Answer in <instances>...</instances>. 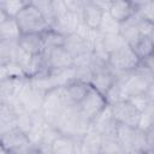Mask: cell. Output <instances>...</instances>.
<instances>
[{
  "instance_id": "obj_16",
  "label": "cell",
  "mask_w": 154,
  "mask_h": 154,
  "mask_svg": "<svg viewBox=\"0 0 154 154\" xmlns=\"http://www.w3.org/2000/svg\"><path fill=\"white\" fill-rule=\"evenodd\" d=\"M101 43H102V47L105 48V51L108 53V55L111 53H114V52L122 49L123 47L128 46L126 42L123 40V37L119 34H114V35H101Z\"/></svg>"
},
{
  "instance_id": "obj_2",
  "label": "cell",
  "mask_w": 154,
  "mask_h": 154,
  "mask_svg": "<svg viewBox=\"0 0 154 154\" xmlns=\"http://www.w3.org/2000/svg\"><path fill=\"white\" fill-rule=\"evenodd\" d=\"M140 64H141L140 58L136 55V53L132 51L130 46H125L122 49L111 53L107 63V65L117 76L125 75L137 70Z\"/></svg>"
},
{
  "instance_id": "obj_17",
  "label": "cell",
  "mask_w": 154,
  "mask_h": 154,
  "mask_svg": "<svg viewBox=\"0 0 154 154\" xmlns=\"http://www.w3.org/2000/svg\"><path fill=\"white\" fill-rule=\"evenodd\" d=\"M43 37V42H45V47L46 49H51V48H58V47H64L65 46V41H66V36H64L63 34L58 32L54 29H48L46 32L42 34Z\"/></svg>"
},
{
  "instance_id": "obj_13",
  "label": "cell",
  "mask_w": 154,
  "mask_h": 154,
  "mask_svg": "<svg viewBox=\"0 0 154 154\" xmlns=\"http://www.w3.org/2000/svg\"><path fill=\"white\" fill-rule=\"evenodd\" d=\"M136 134H137V129L136 128H132V126H129V125H125V124H120V123L117 124L116 136H117V140L119 141V143L125 149L126 154L132 147V143L135 141Z\"/></svg>"
},
{
  "instance_id": "obj_26",
  "label": "cell",
  "mask_w": 154,
  "mask_h": 154,
  "mask_svg": "<svg viewBox=\"0 0 154 154\" xmlns=\"http://www.w3.org/2000/svg\"><path fill=\"white\" fill-rule=\"evenodd\" d=\"M153 125H154V112H153Z\"/></svg>"
},
{
  "instance_id": "obj_6",
  "label": "cell",
  "mask_w": 154,
  "mask_h": 154,
  "mask_svg": "<svg viewBox=\"0 0 154 154\" xmlns=\"http://www.w3.org/2000/svg\"><path fill=\"white\" fill-rule=\"evenodd\" d=\"M90 88H91L90 83L78 79V78H72L69 82H66L65 84H63L64 97H65L67 107L77 106L84 99V96L88 94Z\"/></svg>"
},
{
  "instance_id": "obj_3",
  "label": "cell",
  "mask_w": 154,
  "mask_h": 154,
  "mask_svg": "<svg viewBox=\"0 0 154 154\" xmlns=\"http://www.w3.org/2000/svg\"><path fill=\"white\" fill-rule=\"evenodd\" d=\"M107 106L108 102L106 100V96L91 87L84 99L76 107L79 113L91 123Z\"/></svg>"
},
{
  "instance_id": "obj_24",
  "label": "cell",
  "mask_w": 154,
  "mask_h": 154,
  "mask_svg": "<svg viewBox=\"0 0 154 154\" xmlns=\"http://www.w3.org/2000/svg\"><path fill=\"white\" fill-rule=\"evenodd\" d=\"M150 40H152V42H153V45H154V29H153V31H152V34H150Z\"/></svg>"
},
{
  "instance_id": "obj_22",
  "label": "cell",
  "mask_w": 154,
  "mask_h": 154,
  "mask_svg": "<svg viewBox=\"0 0 154 154\" xmlns=\"http://www.w3.org/2000/svg\"><path fill=\"white\" fill-rule=\"evenodd\" d=\"M129 101L135 106L136 109H138L141 113L147 111L149 107H150V101L148 100V97L146 96V94H142V95H137V96H132L129 99Z\"/></svg>"
},
{
  "instance_id": "obj_8",
  "label": "cell",
  "mask_w": 154,
  "mask_h": 154,
  "mask_svg": "<svg viewBox=\"0 0 154 154\" xmlns=\"http://www.w3.org/2000/svg\"><path fill=\"white\" fill-rule=\"evenodd\" d=\"M105 12L101 11L95 4L94 1H85L83 10H82V23L90 30L93 31H99L100 26L102 24L103 17H105Z\"/></svg>"
},
{
  "instance_id": "obj_15",
  "label": "cell",
  "mask_w": 154,
  "mask_h": 154,
  "mask_svg": "<svg viewBox=\"0 0 154 154\" xmlns=\"http://www.w3.org/2000/svg\"><path fill=\"white\" fill-rule=\"evenodd\" d=\"M119 35L123 37V40L126 42V45L130 46V47L134 46L142 37L137 26H135L134 24H131L129 22L122 23L119 25Z\"/></svg>"
},
{
  "instance_id": "obj_1",
  "label": "cell",
  "mask_w": 154,
  "mask_h": 154,
  "mask_svg": "<svg viewBox=\"0 0 154 154\" xmlns=\"http://www.w3.org/2000/svg\"><path fill=\"white\" fill-rule=\"evenodd\" d=\"M16 20L22 34H43L51 29L45 16L31 1L18 13Z\"/></svg>"
},
{
  "instance_id": "obj_11",
  "label": "cell",
  "mask_w": 154,
  "mask_h": 154,
  "mask_svg": "<svg viewBox=\"0 0 154 154\" xmlns=\"http://www.w3.org/2000/svg\"><path fill=\"white\" fill-rule=\"evenodd\" d=\"M66 51L73 57H79L84 53H88V52H91L93 51V45H90L87 40H84L81 35H78L77 32L76 34H72L70 36H66V41H65V46Z\"/></svg>"
},
{
  "instance_id": "obj_5",
  "label": "cell",
  "mask_w": 154,
  "mask_h": 154,
  "mask_svg": "<svg viewBox=\"0 0 154 154\" xmlns=\"http://www.w3.org/2000/svg\"><path fill=\"white\" fill-rule=\"evenodd\" d=\"M109 106L112 109V116L117 123L125 124V125L137 129L141 112L138 109H136L135 106L129 100L119 101V102L109 105Z\"/></svg>"
},
{
  "instance_id": "obj_9",
  "label": "cell",
  "mask_w": 154,
  "mask_h": 154,
  "mask_svg": "<svg viewBox=\"0 0 154 154\" xmlns=\"http://www.w3.org/2000/svg\"><path fill=\"white\" fill-rule=\"evenodd\" d=\"M17 43L18 47L30 57L43 54L46 51L42 34H22Z\"/></svg>"
},
{
  "instance_id": "obj_21",
  "label": "cell",
  "mask_w": 154,
  "mask_h": 154,
  "mask_svg": "<svg viewBox=\"0 0 154 154\" xmlns=\"http://www.w3.org/2000/svg\"><path fill=\"white\" fill-rule=\"evenodd\" d=\"M135 6L144 19L154 23V1H142V2L135 1Z\"/></svg>"
},
{
  "instance_id": "obj_18",
  "label": "cell",
  "mask_w": 154,
  "mask_h": 154,
  "mask_svg": "<svg viewBox=\"0 0 154 154\" xmlns=\"http://www.w3.org/2000/svg\"><path fill=\"white\" fill-rule=\"evenodd\" d=\"M29 1L22 0H4L0 4V12L5 13L10 18H16L18 13L28 5Z\"/></svg>"
},
{
  "instance_id": "obj_25",
  "label": "cell",
  "mask_w": 154,
  "mask_h": 154,
  "mask_svg": "<svg viewBox=\"0 0 154 154\" xmlns=\"http://www.w3.org/2000/svg\"><path fill=\"white\" fill-rule=\"evenodd\" d=\"M142 154H154V150L149 149V150H147V152H144V153H142Z\"/></svg>"
},
{
  "instance_id": "obj_10",
  "label": "cell",
  "mask_w": 154,
  "mask_h": 154,
  "mask_svg": "<svg viewBox=\"0 0 154 154\" xmlns=\"http://www.w3.org/2000/svg\"><path fill=\"white\" fill-rule=\"evenodd\" d=\"M137 8L134 1H112L108 10V16L117 23L122 24L128 22L135 13Z\"/></svg>"
},
{
  "instance_id": "obj_4",
  "label": "cell",
  "mask_w": 154,
  "mask_h": 154,
  "mask_svg": "<svg viewBox=\"0 0 154 154\" xmlns=\"http://www.w3.org/2000/svg\"><path fill=\"white\" fill-rule=\"evenodd\" d=\"M43 54L47 66L53 75L73 69V57L66 51L65 47L46 49Z\"/></svg>"
},
{
  "instance_id": "obj_7",
  "label": "cell",
  "mask_w": 154,
  "mask_h": 154,
  "mask_svg": "<svg viewBox=\"0 0 154 154\" xmlns=\"http://www.w3.org/2000/svg\"><path fill=\"white\" fill-rule=\"evenodd\" d=\"M117 75L111 70L108 65L103 66H97L93 69L91 77H90V85L100 91L102 95L106 96L107 91L111 89V87L116 83L117 81Z\"/></svg>"
},
{
  "instance_id": "obj_23",
  "label": "cell",
  "mask_w": 154,
  "mask_h": 154,
  "mask_svg": "<svg viewBox=\"0 0 154 154\" xmlns=\"http://www.w3.org/2000/svg\"><path fill=\"white\" fill-rule=\"evenodd\" d=\"M147 136V141H148V146L152 150H154V125L146 132Z\"/></svg>"
},
{
  "instance_id": "obj_19",
  "label": "cell",
  "mask_w": 154,
  "mask_h": 154,
  "mask_svg": "<svg viewBox=\"0 0 154 154\" xmlns=\"http://www.w3.org/2000/svg\"><path fill=\"white\" fill-rule=\"evenodd\" d=\"M101 154H126L117 137H102Z\"/></svg>"
},
{
  "instance_id": "obj_20",
  "label": "cell",
  "mask_w": 154,
  "mask_h": 154,
  "mask_svg": "<svg viewBox=\"0 0 154 154\" xmlns=\"http://www.w3.org/2000/svg\"><path fill=\"white\" fill-rule=\"evenodd\" d=\"M119 23H117L114 19H112L108 13L105 14L102 24L100 26L99 32L101 35H114V34H119Z\"/></svg>"
},
{
  "instance_id": "obj_12",
  "label": "cell",
  "mask_w": 154,
  "mask_h": 154,
  "mask_svg": "<svg viewBox=\"0 0 154 154\" xmlns=\"http://www.w3.org/2000/svg\"><path fill=\"white\" fill-rule=\"evenodd\" d=\"M22 32L16 18H5L0 20V40L1 41H18Z\"/></svg>"
},
{
  "instance_id": "obj_14",
  "label": "cell",
  "mask_w": 154,
  "mask_h": 154,
  "mask_svg": "<svg viewBox=\"0 0 154 154\" xmlns=\"http://www.w3.org/2000/svg\"><path fill=\"white\" fill-rule=\"evenodd\" d=\"M131 48L136 53V55L140 58L141 61L154 54V45L150 37H147V36H142L134 46H131Z\"/></svg>"
}]
</instances>
